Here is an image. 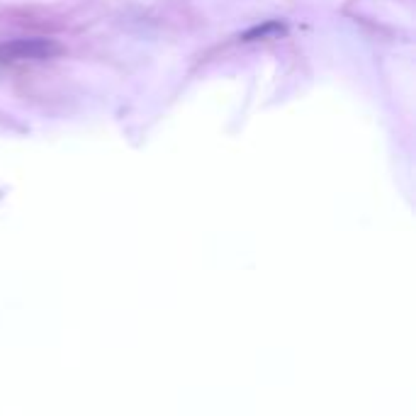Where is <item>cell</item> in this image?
Instances as JSON below:
<instances>
[{"label":"cell","mask_w":416,"mask_h":416,"mask_svg":"<svg viewBox=\"0 0 416 416\" xmlns=\"http://www.w3.org/2000/svg\"><path fill=\"white\" fill-rule=\"evenodd\" d=\"M61 51L54 39L30 37V39H10L0 42V64H25V61H47Z\"/></svg>","instance_id":"1"},{"label":"cell","mask_w":416,"mask_h":416,"mask_svg":"<svg viewBox=\"0 0 416 416\" xmlns=\"http://www.w3.org/2000/svg\"><path fill=\"white\" fill-rule=\"evenodd\" d=\"M273 34H285V25L278 20H268L263 25H253L246 32L239 34V42H258V39H268Z\"/></svg>","instance_id":"2"}]
</instances>
